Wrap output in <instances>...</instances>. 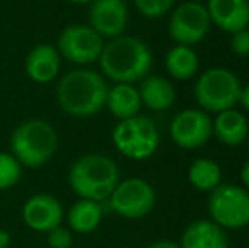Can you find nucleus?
<instances>
[{
    "mask_svg": "<svg viewBox=\"0 0 249 248\" xmlns=\"http://www.w3.org/2000/svg\"><path fill=\"white\" fill-rule=\"evenodd\" d=\"M99 65L105 80L134 85L149 75L153 53L142 39L121 34L104 44Z\"/></svg>",
    "mask_w": 249,
    "mask_h": 248,
    "instance_id": "obj_1",
    "label": "nucleus"
},
{
    "mask_svg": "<svg viewBox=\"0 0 249 248\" xmlns=\"http://www.w3.org/2000/svg\"><path fill=\"white\" fill-rule=\"evenodd\" d=\"M108 83L92 68H75L56 85V100L63 113L73 117L95 116L105 107Z\"/></svg>",
    "mask_w": 249,
    "mask_h": 248,
    "instance_id": "obj_2",
    "label": "nucleus"
},
{
    "mask_svg": "<svg viewBox=\"0 0 249 248\" xmlns=\"http://www.w3.org/2000/svg\"><path fill=\"white\" fill-rule=\"evenodd\" d=\"M121 182L117 163L107 155L89 153L73 162L68 172V184L80 199L104 202Z\"/></svg>",
    "mask_w": 249,
    "mask_h": 248,
    "instance_id": "obj_3",
    "label": "nucleus"
},
{
    "mask_svg": "<svg viewBox=\"0 0 249 248\" xmlns=\"http://www.w3.org/2000/svg\"><path fill=\"white\" fill-rule=\"evenodd\" d=\"M58 150V133L44 119H27L10 134V153L22 167L39 169Z\"/></svg>",
    "mask_w": 249,
    "mask_h": 248,
    "instance_id": "obj_4",
    "label": "nucleus"
},
{
    "mask_svg": "<svg viewBox=\"0 0 249 248\" xmlns=\"http://www.w3.org/2000/svg\"><path fill=\"white\" fill-rule=\"evenodd\" d=\"M241 89L243 85L236 73L222 66H213L195 80L194 97L198 109L219 114L239 106Z\"/></svg>",
    "mask_w": 249,
    "mask_h": 248,
    "instance_id": "obj_5",
    "label": "nucleus"
},
{
    "mask_svg": "<svg viewBox=\"0 0 249 248\" xmlns=\"http://www.w3.org/2000/svg\"><path fill=\"white\" fill-rule=\"evenodd\" d=\"M112 143L121 155L131 160H148L160 148V133L154 121L138 114L119 121L112 129Z\"/></svg>",
    "mask_w": 249,
    "mask_h": 248,
    "instance_id": "obj_6",
    "label": "nucleus"
},
{
    "mask_svg": "<svg viewBox=\"0 0 249 248\" xmlns=\"http://www.w3.org/2000/svg\"><path fill=\"white\" fill-rule=\"evenodd\" d=\"M210 221L222 229H241L249 225V192L243 186L220 184L209 192Z\"/></svg>",
    "mask_w": 249,
    "mask_h": 248,
    "instance_id": "obj_7",
    "label": "nucleus"
},
{
    "mask_svg": "<svg viewBox=\"0 0 249 248\" xmlns=\"http://www.w3.org/2000/svg\"><path fill=\"white\" fill-rule=\"evenodd\" d=\"M107 201L117 216L125 219H139L148 216L154 209L156 191L148 180L131 177L121 180Z\"/></svg>",
    "mask_w": 249,
    "mask_h": 248,
    "instance_id": "obj_8",
    "label": "nucleus"
},
{
    "mask_svg": "<svg viewBox=\"0 0 249 248\" xmlns=\"http://www.w3.org/2000/svg\"><path fill=\"white\" fill-rule=\"evenodd\" d=\"M212 22L205 3L198 2H183L171 10L168 20V34L177 44L192 46L202 43L209 34Z\"/></svg>",
    "mask_w": 249,
    "mask_h": 248,
    "instance_id": "obj_9",
    "label": "nucleus"
},
{
    "mask_svg": "<svg viewBox=\"0 0 249 248\" xmlns=\"http://www.w3.org/2000/svg\"><path fill=\"white\" fill-rule=\"evenodd\" d=\"M104 44V38L97 34L89 24H70L59 33L56 50L59 57L70 63L92 65L99 61Z\"/></svg>",
    "mask_w": 249,
    "mask_h": 248,
    "instance_id": "obj_10",
    "label": "nucleus"
},
{
    "mask_svg": "<svg viewBox=\"0 0 249 248\" xmlns=\"http://www.w3.org/2000/svg\"><path fill=\"white\" fill-rule=\"evenodd\" d=\"M170 136L180 148L197 150L212 138V117L198 107L180 111L170 123Z\"/></svg>",
    "mask_w": 249,
    "mask_h": 248,
    "instance_id": "obj_11",
    "label": "nucleus"
},
{
    "mask_svg": "<svg viewBox=\"0 0 249 248\" xmlns=\"http://www.w3.org/2000/svg\"><path fill=\"white\" fill-rule=\"evenodd\" d=\"M129 22L127 3L124 0H93L89 9V26L104 39L124 34Z\"/></svg>",
    "mask_w": 249,
    "mask_h": 248,
    "instance_id": "obj_12",
    "label": "nucleus"
},
{
    "mask_svg": "<svg viewBox=\"0 0 249 248\" xmlns=\"http://www.w3.org/2000/svg\"><path fill=\"white\" fill-rule=\"evenodd\" d=\"M65 211L63 206L51 194H34L22 206V221L27 228L37 233H50L61 226Z\"/></svg>",
    "mask_w": 249,
    "mask_h": 248,
    "instance_id": "obj_13",
    "label": "nucleus"
},
{
    "mask_svg": "<svg viewBox=\"0 0 249 248\" xmlns=\"http://www.w3.org/2000/svg\"><path fill=\"white\" fill-rule=\"evenodd\" d=\"M210 22L227 34L249 29V0H207Z\"/></svg>",
    "mask_w": 249,
    "mask_h": 248,
    "instance_id": "obj_14",
    "label": "nucleus"
},
{
    "mask_svg": "<svg viewBox=\"0 0 249 248\" xmlns=\"http://www.w3.org/2000/svg\"><path fill=\"white\" fill-rule=\"evenodd\" d=\"M24 70L34 83H51L61 70V57L53 44H37L29 51Z\"/></svg>",
    "mask_w": 249,
    "mask_h": 248,
    "instance_id": "obj_15",
    "label": "nucleus"
},
{
    "mask_svg": "<svg viewBox=\"0 0 249 248\" xmlns=\"http://www.w3.org/2000/svg\"><path fill=\"white\" fill-rule=\"evenodd\" d=\"M180 248H229L226 229L210 219H197L181 233Z\"/></svg>",
    "mask_w": 249,
    "mask_h": 248,
    "instance_id": "obj_16",
    "label": "nucleus"
},
{
    "mask_svg": "<svg viewBox=\"0 0 249 248\" xmlns=\"http://www.w3.org/2000/svg\"><path fill=\"white\" fill-rule=\"evenodd\" d=\"M141 104L154 113H164L177 100V89L170 78L161 75H148L139 82Z\"/></svg>",
    "mask_w": 249,
    "mask_h": 248,
    "instance_id": "obj_17",
    "label": "nucleus"
},
{
    "mask_svg": "<svg viewBox=\"0 0 249 248\" xmlns=\"http://www.w3.org/2000/svg\"><path fill=\"white\" fill-rule=\"evenodd\" d=\"M212 134L219 139L222 145L239 146L248 139L249 123L248 117L236 107L229 111L215 114L212 119Z\"/></svg>",
    "mask_w": 249,
    "mask_h": 248,
    "instance_id": "obj_18",
    "label": "nucleus"
},
{
    "mask_svg": "<svg viewBox=\"0 0 249 248\" xmlns=\"http://www.w3.org/2000/svg\"><path fill=\"white\" fill-rule=\"evenodd\" d=\"M105 107L117 121L138 116L142 107L138 87L132 83H114V87H108Z\"/></svg>",
    "mask_w": 249,
    "mask_h": 248,
    "instance_id": "obj_19",
    "label": "nucleus"
},
{
    "mask_svg": "<svg viewBox=\"0 0 249 248\" xmlns=\"http://www.w3.org/2000/svg\"><path fill=\"white\" fill-rule=\"evenodd\" d=\"M102 218H104L102 202L89 201V199H78L66 214L70 231L80 233V235H89L95 231L100 226Z\"/></svg>",
    "mask_w": 249,
    "mask_h": 248,
    "instance_id": "obj_20",
    "label": "nucleus"
},
{
    "mask_svg": "<svg viewBox=\"0 0 249 248\" xmlns=\"http://www.w3.org/2000/svg\"><path fill=\"white\" fill-rule=\"evenodd\" d=\"M200 66V58L192 46L175 44L170 48L164 57V68L170 78L173 80H190L197 75Z\"/></svg>",
    "mask_w": 249,
    "mask_h": 248,
    "instance_id": "obj_21",
    "label": "nucleus"
},
{
    "mask_svg": "<svg viewBox=\"0 0 249 248\" xmlns=\"http://www.w3.org/2000/svg\"><path fill=\"white\" fill-rule=\"evenodd\" d=\"M187 177L190 186L200 192H212L213 189L222 184L220 165L215 160L205 158V156H200L190 163Z\"/></svg>",
    "mask_w": 249,
    "mask_h": 248,
    "instance_id": "obj_22",
    "label": "nucleus"
},
{
    "mask_svg": "<svg viewBox=\"0 0 249 248\" xmlns=\"http://www.w3.org/2000/svg\"><path fill=\"white\" fill-rule=\"evenodd\" d=\"M22 165L16 160L12 153H0V191L14 187L20 180Z\"/></svg>",
    "mask_w": 249,
    "mask_h": 248,
    "instance_id": "obj_23",
    "label": "nucleus"
},
{
    "mask_svg": "<svg viewBox=\"0 0 249 248\" xmlns=\"http://www.w3.org/2000/svg\"><path fill=\"white\" fill-rule=\"evenodd\" d=\"M134 5L142 17L160 19L173 10L175 0H134Z\"/></svg>",
    "mask_w": 249,
    "mask_h": 248,
    "instance_id": "obj_24",
    "label": "nucleus"
},
{
    "mask_svg": "<svg viewBox=\"0 0 249 248\" xmlns=\"http://www.w3.org/2000/svg\"><path fill=\"white\" fill-rule=\"evenodd\" d=\"M46 235L50 248H70L73 245L71 231H70V228H65V226H58V228L51 229Z\"/></svg>",
    "mask_w": 249,
    "mask_h": 248,
    "instance_id": "obj_25",
    "label": "nucleus"
},
{
    "mask_svg": "<svg viewBox=\"0 0 249 248\" xmlns=\"http://www.w3.org/2000/svg\"><path fill=\"white\" fill-rule=\"evenodd\" d=\"M231 50L239 58L249 57V29H243L231 34Z\"/></svg>",
    "mask_w": 249,
    "mask_h": 248,
    "instance_id": "obj_26",
    "label": "nucleus"
},
{
    "mask_svg": "<svg viewBox=\"0 0 249 248\" xmlns=\"http://www.w3.org/2000/svg\"><path fill=\"white\" fill-rule=\"evenodd\" d=\"M241 182H243V187L249 192V158L241 167Z\"/></svg>",
    "mask_w": 249,
    "mask_h": 248,
    "instance_id": "obj_27",
    "label": "nucleus"
},
{
    "mask_svg": "<svg viewBox=\"0 0 249 248\" xmlns=\"http://www.w3.org/2000/svg\"><path fill=\"white\" fill-rule=\"evenodd\" d=\"M239 106L244 107L246 111H249V85L241 89V95H239Z\"/></svg>",
    "mask_w": 249,
    "mask_h": 248,
    "instance_id": "obj_28",
    "label": "nucleus"
},
{
    "mask_svg": "<svg viewBox=\"0 0 249 248\" xmlns=\"http://www.w3.org/2000/svg\"><path fill=\"white\" fill-rule=\"evenodd\" d=\"M148 248H180V245L175 242H170V240H160V242L151 243Z\"/></svg>",
    "mask_w": 249,
    "mask_h": 248,
    "instance_id": "obj_29",
    "label": "nucleus"
},
{
    "mask_svg": "<svg viewBox=\"0 0 249 248\" xmlns=\"http://www.w3.org/2000/svg\"><path fill=\"white\" fill-rule=\"evenodd\" d=\"M10 245V235L5 229H0V248H7Z\"/></svg>",
    "mask_w": 249,
    "mask_h": 248,
    "instance_id": "obj_30",
    "label": "nucleus"
},
{
    "mask_svg": "<svg viewBox=\"0 0 249 248\" xmlns=\"http://www.w3.org/2000/svg\"><path fill=\"white\" fill-rule=\"evenodd\" d=\"M70 3H75V5H85V3H92L93 0H66Z\"/></svg>",
    "mask_w": 249,
    "mask_h": 248,
    "instance_id": "obj_31",
    "label": "nucleus"
},
{
    "mask_svg": "<svg viewBox=\"0 0 249 248\" xmlns=\"http://www.w3.org/2000/svg\"><path fill=\"white\" fill-rule=\"evenodd\" d=\"M192 2H198V3H207V0H192Z\"/></svg>",
    "mask_w": 249,
    "mask_h": 248,
    "instance_id": "obj_32",
    "label": "nucleus"
},
{
    "mask_svg": "<svg viewBox=\"0 0 249 248\" xmlns=\"http://www.w3.org/2000/svg\"><path fill=\"white\" fill-rule=\"evenodd\" d=\"M246 141H248V148H249V134H248V139H246Z\"/></svg>",
    "mask_w": 249,
    "mask_h": 248,
    "instance_id": "obj_33",
    "label": "nucleus"
}]
</instances>
